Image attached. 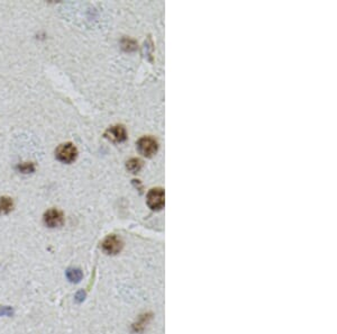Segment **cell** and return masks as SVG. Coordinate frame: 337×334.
<instances>
[{"instance_id": "1", "label": "cell", "mask_w": 337, "mask_h": 334, "mask_svg": "<svg viewBox=\"0 0 337 334\" xmlns=\"http://www.w3.org/2000/svg\"><path fill=\"white\" fill-rule=\"evenodd\" d=\"M56 157L63 163H72L76 161V157H78V149L72 143H63L58 145V148L56 151Z\"/></svg>"}, {"instance_id": "2", "label": "cell", "mask_w": 337, "mask_h": 334, "mask_svg": "<svg viewBox=\"0 0 337 334\" xmlns=\"http://www.w3.org/2000/svg\"><path fill=\"white\" fill-rule=\"evenodd\" d=\"M138 152L146 158H151L158 152V142L151 136H143L138 141Z\"/></svg>"}, {"instance_id": "3", "label": "cell", "mask_w": 337, "mask_h": 334, "mask_svg": "<svg viewBox=\"0 0 337 334\" xmlns=\"http://www.w3.org/2000/svg\"><path fill=\"white\" fill-rule=\"evenodd\" d=\"M146 201L153 210H160L164 206V191L162 188H153L148 191Z\"/></svg>"}, {"instance_id": "4", "label": "cell", "mask_w": 337, "mask_h": 334, "mask_svg": "<svg viewBox=\"0 0 337 334\" xmlns=\"http://www.w3.org/2000/svg\"><path fill=\"white\" fill-rule=\"evenodd\" d=\"M44 223L48 227L51 228H56V227H60L63 225V222H64V216H63V213L61 210H58L56 208H51L45 212L44 214Z\"/></svg>"}, {"instance_id": "5", "label": "cell", "mask_w": 337, "mask_h": 334, "mask_svg": "<svg viewBox=\"0 0 337 334\" xmlns=\"http://www.w3.org/2000/svg\"><path fill=\"white\" fill-rule=\"evenodd\" d=\"M122 242L120 237L116 235H109L104 240L102 243V248L104 252L107 254H116L122 250Z\"/></svg>"}, {"instance_id": "6", "label": "cell", "mask_w": 337, "mask_h": 334, "mask_svg": "<svg viewBox=\"0 0 337 334\" xmlns=\"http://www.w3.org/2000/svg\"><path fill=\"white\" fill-rule=\"evenodd\" d=\"M104 136L108 140L115 142V143H120V142H124L127 139V132L122 125H114L106 131Z\"/></svg>"}, {"instance_id": "7", "label": "cell", "mask_w": 337, "mask_h": 334, "mask_svg": "<svg viewBox=\"0 0 337 334\" xmlns=\"http://www.w3.org/2000/svg\"><path fill=\"white\" fill-rule=\"evenodd\" d=\"M14 208V201L10 197L2 196L0 197V214L6 215L9 214Z\"/></svg>"}, {"instance_id": "8", "label": "cell", "mask_w": 337, "mask_h": 334, "mask_svg": "<svg viewBox=\"0 0 337 334\" xmlns=\"http://www.w3.org/2000/svg\"><path fill=\"white\" fill-rule=\"evenodd\" d=\"M142 167H143V162L140 161V159H136V158L128 160V161H127V163H126L127 170H128L132 173L140 172V170L142 169Z\"/></svg>"}, {"instance_id": "9", "label": "cell", "mask_w": 337, "mask_h": 334, "mask_svg": "<svg viewBox=\"0 0 337 334\" xmlns=\"http://www.w3.org/2000/svg\"><path fill=\"white\" fill-rule=\"evenodd\" d=\"M66 277L71 282H79L82 278V272L79 269H69L66 271Z\"/></svg>"}, {"instance_id": "10", "label": "cell", "mask_w": 337, "mask_h": 334, "mask_svg": "<svg viewBox=\"0 0 337 334\" xmlns=\"http://www.w3.org/2000/svg\"><path fill=\"white\" fill-rule=\"evenodd\" d=\"M17 170L22 173H25V175H28V173H33L35 171V166L34 163L30 162L20 163L17 166Z\"/></svg>"}, {"instance_id": "11", "label": "cell", "mask_w": 337, "mask_h": 334, "mask_svg": "<svg viewBox=\"0 0 337 334\" xmlns=\"http://www.w3.org/2000/svg\"><path fill=\"white\" fill-rule=\"evenodd\" d=\"M14 310L9 306H0V316H12Z\"/></svg>"}]
</instances>
